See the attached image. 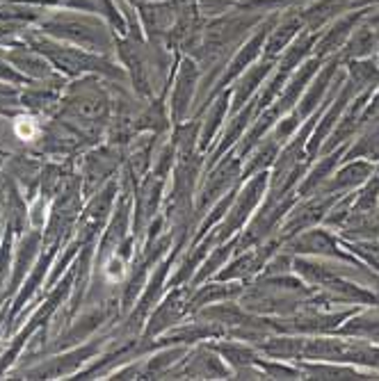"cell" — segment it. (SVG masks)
Here are the masks:
<instances>
[{"instance_id": "1", "label": "cell", "mask_w": 379, "mask_h": 381, "mask_svg": "<svg viewBox=\"0 0 379 381\" xmlns=\"http://www.w3.org/2000/svg\"><path fill=\"white\" fill-rule=\"evenodd\" d=\"M16 133H19V137L30 139L32 135L37 133L35 121H32V119H19V124H16Z\"/></svg>"}]
</instances>
